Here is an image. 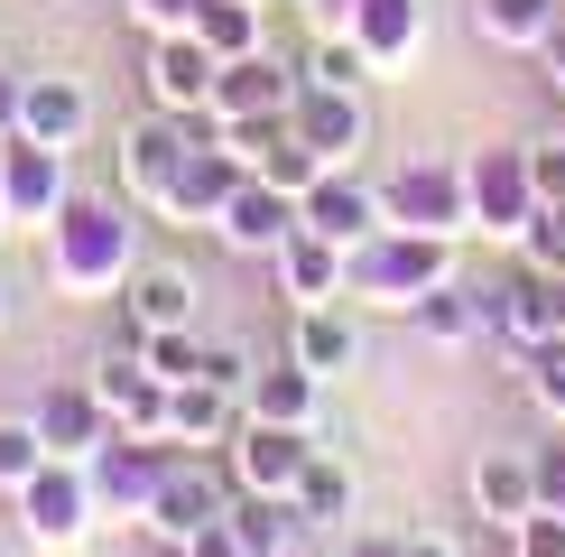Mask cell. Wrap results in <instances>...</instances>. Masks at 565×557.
<instances>
[{"mask_svg": "<svg viewBox=\"0 0 565 557\" xmlns=\"http://www.w3.org/2000/svg\"><path fill=\"white\" fill-rule=\"evenodd\" d=\"M139 270V223L121 196H65L56 223H46V278H56L65 297H111L130 288Z\"/></svg>", "mask_w": 565, "mask_h": 557, "instance_id": "6da1fadb", "label": "cell"}, {"mask_svg": "<svg viewBox=\"0 0 565 557\" xmlns=\"http://www.w3.org/2000/svg\"><path fill=\"white\" fill-rule=\"evenodd\" d=\"M445 278H455V242L408 232V223H381L343 251V297H362V307H417Z\"/></svg>", "mask_w": 565, "mask_h": 557, "instance_id": "7a4b0ae2", "label": "cell"}, {"mask_svg": "<svg viewBox=\"0 0 565 557\" xmlns=\"http://www.w3.org/2000/svg\"><path fill=\"white\" fill-rule=\"evenodd\" d=\"M381 223L436 232V242H463L473 232V186H463V158H408L398 177H381Z\"/></svg>", "mask_w": 565, "mask_h": 557, "instance_id": "3957f363", "label": "cell"}, {"mask_svg": "<svg viewBox=\"0 0 565 557\" xmlns=\"http://www.w3.org/2000/svg\"><path fill=\"white\" fill-rule=\"evenodd\" d=\"M10 502H19V529H29V548H84V539H93V521H103V502H93L84 464H65V455H46Z\"/></svg>", "mask_w": 565, "mask_h": 557, "instance_id": "277c9868", "label": "cell"}, {"mask_svg": "<svg viewBox=\"0 0 565 557\" xmlns=\"http://www.w3.org/2000/svg\"><path fill=\"white\" fill-rule=\"evenodd\" d=\"M463 186H473V232H491V242H510L520 251L529 242V223H537V177H529V139L520 149H473L463 158Z\"/></svg>", "mask_w": 565, "mask_h": 557, "instance_id": "5b68a950", "label": "cell"}, {"mask_svg": "<svg viewBox=\"0 0 565 557\" xmlns=\"http://www.w3.org/2000/svg\"><path fill=\"white\" fill-rule=\"evenodd\" d=\"M177 455H185V446H168V437H121V428H111L103 446L84 455V483H93V502H103V511L149 521V502H158V483H168Z\"/></svg>", "mask_w": 565, "mask_h": 557, "instance_id": "8992f818", "label": "cell"}, {"mask_svg": "<svg viewBox=\"0 0 565 557\" xmlns=\"http://www.w3.org/2000/svg\"><path fill=\"white\" fill-rule=\"evenodd\" d=\"M288 130L324 158V168H352V158L371 149V103H362V84H306V75H297Z\"/></svg>", "mask_w": 565, "mask_h": 557, "instance_id": "52a82bcc", "label": "cell"}, {"mask_svg": "<svg viewBox=\"0 0 565 557\" xmlns=\"http://www.w3.org/2000/svg\"><path fill=\"white\" fill-rule=\"evenodd\" d=\"M482 325L501 344H520V354H537V344L565 335V278L556 270H510L482 288Z\"/></svg>", "mask_w": 565, "mask_h": 557, "instance_id": "ba28073f", "label": "cell"}, {"mask_svg": "<svg viewBox=\"0 0 565 557\" xmlns=\"http://www.w3.org/2000/svg\"><path fill=\"white\" fill-rule=\"evenodd\" d=\"M306 464H316V428H278V418H242V428H232V483H242V493L297 502Z\"/></svg>", "mask_w": 565, "mask_h": 557, "instance_id": "9c48e42d", "label": "cell"}, {"mask_svg": "<svg viewBox=\"0 0 565 557\" xmlns=\"http://www.w3.org/2000/svg\"><path fill=\"white\" fill-rule=\"evenodd\" d=\"M204 122H214V112H204ZM242 177H250V158L232 149L223 130H204L195 149H185V168L168 177V196H158V214H168V223H214L223 204H232V186H242Z\"/></svg>", "mask_w": 565, "mask_h": 557, "instance_id": "30bf717a", "label": "cell"}, {"mask_svg": "<svg viewBox=\"0 0 565 557\" xmlns=\"http://www.w3.org/2000/svg\"><path fill=\"white\" fill-rule=\"evenodd\" d=\"M214 130L204 112H149L139 130H121V186H130V204H158L168 196V177L185 168V149Z\"/></svg>", "mask_w": 565, "mask_h": 557, "instance_id": "8fae6325", "label": "cell"}, {"mask_svg": "<svg viewBox=\"0 0 565 557\" xmlns=\"http://www.w3.org/2000/svg\"><path fill=\"white\" fill-rule=\"evenodd\" d=\"M75 149H46V139H0V196H10V223H56V204L75 196Z\"/></svg>", "mask_w": 565, "mask_h": 557, "instance_id": "7c38bea8", "label": "cell"}, {"mask_svg": "<svg viewBox=\"0 0 565 557\" xmlns=\"http://www.w3.org/2000/svg\"><path fill=\"white\" fill-rule=\"evenodd\" d=\"M168 390L177 381H158V371L139 362V344H111V354L93 362V400L111 409L121 437H168Z\"/></svg>", "mask_w": 565, "mask_h": 557, "instance_id": "4fadbf2b", "label": "cell"}, {"mask_svg": "<svg viewBox=\"0 0 565 557\" xmlns=\"http://www.w3.org/2000/svg\"><path fill=\"white\" fill-rule=\"evenodd\" d=\"M288 93H297V65H278L269 46L260 56H232L214 65V130H242V122H288Z\"/></svg>", "mask_w": 565, "mask_h": 557, "instance_id": "5bb4252c", "label": "cell"}, {"mask_svg": "<svg viewBox=\"0 0 565 557\" xmlns=\"http://www.w3.org/2000/svg\"><path fill=\"white\" fill-rule=\"evenodd\" d=\"M343 38L362 46L371 75H398L427 46V0H343Z\"/></svg>", "mask_w": 565, "mask_h": 557, "instance_id": "9a60e30c", "label": "cell"}, {"mask_svg": "<svg viewBox=\"0 0 565 557\" xmlns=\"http://www.w3.org/2000/svg\"><path fill=\"white\" fill-rule=\"evenodd\" d=\"M223 511H232L223 474H214L204 455H177V464H168V483H158V502H149V529H158L168 548H185L204 521H223Z\"/></svg>", "mask_w": 565, "mask_h": 557, "instance_id": "2e32d148", "label": "cell"}, {"mask_svg": "<svg viewBox=\"0 0 565 557\" xmlns=\"http://www.w3.org/2000/svg\"><path fill=\"white\" fill-rule=\"evenodd\" d=\"M288 232H297V196H278L269 177H242V186H232V204L214 214V242L223 251H250V261H278Z\"/></svg>", "mask_w": 565, "mask_h": 557, "instance_id": "e0dca14e", "label": "cell"}, {"mask_svg": "<svg viewBox=\"0 0 565 557\" xmlns=\"http://www.w3.org/2000/svg\"><path fill=\"white\" fill-rule=\"evenodd\" d=\"M297 223L352 251V242H362V232H381V186H362L352 168H324V177H316V186H306V196H297Z\"/></svg>", "mask_w": 565, "mask_h": 557, "instance_id": "ac0fdd59", "label": "cell"}, {"mask_svg": "<svg viewBox=\"0 0 565 557\" xmlns=\"http://www.w3.org/2000/svg\"><path fill=\"white\" fill-rule=\"evenodd\" d=\"M149 103L158 112H204L214 103V46H204L195 29L149 38Z\"/></svg>", "mask_w": 565, "mask_h": 557, "instance_id": "d6986e66", "label": "cell"}, {"mask_svg": "<svg viewBox=\"0 0 565 557\" xmlns=\"http://www.w3.org/2000/svg\"><path fill=\"white\" fill-rule=\"evenodd\" d=\"M473 511L491 529H520L537 511V446H482L473 455Z\"/></svg>", "mask_w": 565, "mask_h": 557, "instance_id": "ffe728a7", "label": "cell"}, {"mask_svg": "<svg viewBox=\"0 0 565 557\" xmlns=\"http://www.w3.org/2000/svg\"><path fill=\"white\" fill-rule=\"evenodd\" d=\"M29 418H38V437H46V455H65V464H84V455L111 437V409L93 400V381H56Z\"/></svg>", "mask_w": 565, "mask_h": 557, "instance_id": "44dd1931", "label": "cell"}, {"mask_svg": "<svg viewBox=\"0 0 565 557\" xmlns=\"http://www.w3.org/2000/svg\"><path fill=\"white\" fill-rule=\"evenodd\" d=\"M121 307H130V316H121V344L158 335V325H195V270H177V261H139Z\"/></svg>", "mask_w": 565, "mask_h": 557, "instance_id": "7402d4cb", "label": "cell"}, {"mask_svg": "<svg viewBox=\"0 0 565 557\" xmlns=\"http://www.w3.org/2000/svg\"><path fill=\"white\" fill-rule=\"evenodd\" d=\"M84 130H93V93H84L75 75H29V93H19V139L75 149Z\"/></svg>", "mask_w": 565, "mask_h": 557, "instance_id": "603a6c76", "label": "cell"}, {"mask_svg": "<svg viewBox=\"0 0 565 557\" xmlns=\"http://www.w3.org/2000/svg\"><path fill=\"white\" fill-rule=\"evenodd\" d=\"M242 418H278V428H316V418H324V381H316V371H306V362L288 354V362L250 371V390H242Z\"/></svg>", "mask_w": 565, "mask_h": 557, "instance_id": "cb8c5ba5", "label": "cell"}, {"mask_svg": "<svg viewBox=\"0 0 565 557\" xmlns=\"http://www.w3.org/2000/svg\"><path fill=\"white\" fill-rule=\"evenodd\" d=\"M278 288L297 297V307H334L343 297V242H324V232H288L278 242Z\"/></svg>", "mask_w": 565, "mask_h": 557, "instance_id": "d4e9b609", "label": "cell"}, {"mask_svg": "<svg viewBox=\"0 0 565 557\" xmlns=\"http://www.w3.org/2000/svg\"><path fill=\"white\" fill-rule=\"evenodd\" d=\"M232 428H242V390H214V381L168 390V446H232Z\"/></svg>", "mask_w": 565, "mask_h": 557, "instance_id": "484cf974", "label": "cell"}, {"mask_svg": "<svg viewBox=\"0 0 565 557\" xmlns=\"http://www.w3.org/2000/svg\"><path fill=\"white\" fill-rule=\"evenodd\" d=\"M473 29L491 46H547L565 29V0H473Z\"/></svg>", "mask_w": 565, "mask_h": 557, "instance_id": "4316f807", "label": "cell"}, {"mask_svg": "<svg viewBox=\"0 0 565 557\" xmlns=\"http://www.w3.org/2000/svg\"><path fill=\"white\" fill-rule=\"evenodd\" d=\"M195 38L214 46V65H232V56H260V46H269V19H260V0H204Z\"/></svg>", "mask_w": 565, "mask_h": 557, "instance_id": "83f0119b", "label": "cell"}, {"mask_svg": "<svg viewBox=\"0 0 565 557\" xmlns=\"http://www.w3.org/2000/svg\"><path fill=\"white\" fill-rule=\"evenodd\" d=\"M408 316H417V335H427V344H473V335H491V325H482V288H463V278L427 288Z\"/></svg>", "mask_w": 565, "mask_h": 557, "instance_id": "f1b7e54d", "label": "cell"}, {"mask_svg": "<svg viewBox=\"0 0 565 557\" xmlns=\"http://www.w3.org/2000/svg\"><path fill=\"white\" fill-rule=\"evenodd\" d=\"M297 521H306V511L278 502V493H242V502H232V529H242L250 557H288L297 548Z\"/></svg>", "mask_w": 565, "mask_h": 557, "instance_id": "f546056e", "label": "cell"}, {"mask_svg": "<svg viewBox=\"0 0 565 557\" xmlns=\"http://www.w3.org/2000/svg\"><path fill=\"white\" fill-rule=\"evenodd\" d=\"M297 362L316 371V381L352 371V316L343 307H297Z\"/></svg>", "mask_w": 565, "mask_h": 557, "instance_id": "4dcf8cb0", "label": "cell"}, {"mask_svg": "<svg viewBox=\"0 0 565 557\" xmlns=\"http://www.w3.org/2000/svg\"><path fill=\"white\" fill-rule=\"evenodd\" d=\"M297 511H306V521H324V529H343V521H352V474H343L324 446H316V464L297 474Z\"/></svg>", "mask_w": 565, "mask_h": 557, "instance_id": "1f68e13d", "label": "cell"}, {"mask_svg": "<svg viewBox=\"0 0 565 557\" xmlns=\"http://www.w3.org/2000/svg\"><path fill=\"white\" fill-rule=\"evenodd\" d=\"M250 177H269V186H278V196H306V186H316V177H324V158H316V149H306V139H297L288 122H278V139H269V149H260V158H250Z\"/></svg>", "mask_w": 565, "mask_h": 557, "instance_id": "d6a6232c", "label": "cell"}, {"mask_svg": "<svg viewBox=\"0 0 565 557\" xmlns=\"http://www.w3.org/2000/svg\"><path fill=\"white\" fill-rule=\"evenodd\" d=\"M139 362H149L158 381H195L204 335H195V325H158V335H139Z\"/></svg>", "mask_w": 565, "mask_h": 557, "instance_id": "836d02e7", "label": "cell"}, {"mask_svg": "<svg viewBox=\"0 0 565 557\" xmlns=\"http://www.w3.org/2000/svg\"><path fill=\"white\" fill-rule=\"evenodd\" d=\"M46 464V437H38V418H0V493H19Z\"/></svg>", "mask_w": 565, "mask_h": 557, "instance_id": "e575fe53", "label": "cell"}, {"mask_svg": "<svg viewBox=\"0 0 565 557\" xmlns=\"http://www.w3.org/2000/svg\"><path fill=\"white\" fill-rule=\"evenodd\" d=\"M529 400H537V418H547V428H565V335L529 354Z\"/></svg>", "mask_w": 565, "mask_h": 557, "instance_id": "d590c367", "label": "cell"}, {"mask_svg": "<svg viewBox=\"0 0 565 557\" xmlns=\"http://www.w3.org/2000/svg\"><path fill=\"white\" fill-rule=\"evenodd\" d=\"M520 261H529V270H556V278H565V204H537V223H529Z\"/></svg>", "mask_w": 565, "mask_h": 557, "instance_id": "8d00e7d4", "label": "cell"}, {"mask_svg": "<svg viewBox=\"0 0 565 557\" xmlns=\"http://www.w3.org/2000/svg\"><path fill=\"white\" fill-rule=\"evenodd\" d=\"M362 75H371V65H362V46H352L343 29H334V38H324V46H316V56H306V84H362Z\"/></svg>", "mask_w": 565, "mask_h": 557, "instance_id": "74e56055", "label": "cell"}, {"mask_svg": "<svg viewBox=\"0 0 565 557\" xmlns=\"http://www.w3.org/2000/svg\"><path fill=\"white\" fill-rule=\"evenodd\" d=\"M510 557H565V511H547L537 502L520 529H510Z\"/></svg>", "mask_w": 565, "mask_h": 557, "instance_id": "f35d334b", "label": "cell"}, {"mask_svg": "<svg viewBox=\"0 0 565 557\" xmlns=\"http://www.w3.org/2000/svg\"><path fill=\"white\" fill-rule=\"evenodd\" d=\"M250 371H260V362H250L242 344H204V362H195V381H214V390H250Z\"/></svg>", "mask_w": 565, "mask_h": 557, "instance_id": "ab89813d", "label": "cell"}, {"mask_svg": "<svg viewBox=\"0 0 565 557\" xmlns=\"http://www.w3.org/2000/svg\"><path fill=\"white\" fill-rule=\"evenodd\" d=\"M529 177H537V204H565V139H529Z\"/></svg>", "mask_w": 565, "mask_h": 557, "instance_id": "60d3db41", "label": "cell"}, {"mask_svg": "<svg viewBox=\"0 0 565 557\" xmlns=\"http://www.w3.org/2000/svg\"><path fill=\"white\" fill-rule=\"evenodd\" d=\"M195 10H204V0H130V19H139L149 38H168V29H195Z\"/></svg>", "mask_w": 565, "mask_h": 557, "instance_id": "b9f144b4", "label": "cell"}, {"mask_svg": "<svg viewBox=\"0 0 565 557\" xmlns=\"http://www.w3.org/2000/svg\"><path fill=\"white\" fill-rule=\"evenodd\" d=\"M177 557H250V548H242V529H232V511H223V521H204Z\"/></svg>", "mask_w": 565, "mask_h": 557, "instance_id": "7bdbcfd3", "label": "cell"}, {"mask_svg": "<svg viewBox=\"0 0 565 557\" xmlns=\"http://www.w3.org/2000/svg\"><path fill=\"white\" fill-rule=\"evenodd\" d=\"M537 502L565 511V446H537Z\"/></svg>", "mask_w": 565, "mask_h": 557, "instance_id": "ee69618b", "label": "cell"}, {"mask_svg": "<svg viewBox=\"0 0 565 557\" xmlns=\"http://www.w3.org/2000/svg\"><path fill=\"white\" fill-rule=\"evenodd\" d=\"M398 557H463L445 529H398Z\"/></svg>", "mask_w": 565, "mask_h": 557, "instance_id": "f6af8a7d", "label": "cell"}, {"mask_svg": "<svg viewBox=\"0 0 565 557\" xmlns=\"http://www.w3.org/2000/svg\"><path fill=\"white\" fill-rule=\"evenodd\" d=\"M19 93H29V75H19V65H0V139L19 130Z\"/></svg>", "mask_w": 565, "mask_h": 557, "instance_id": "bcb514c9", "label": "cell"}, {"mask_svg": "<svg viewBox=\"0 0 565 557\" xmlns=\"http://www.w3.org/2000/svg\"><path fill=\"white\" fill-rule=\"evenodd\" d=\"M537 56H547V93H556V103H565V29H556L547 46H537Z\"/></svg>", "mask_w": 565, "mask_h": 557, "instance_id": "7dc6e473", "label": "cell"}, {"mask_svg": "<svg viewBox=\"0 0 565 557\" xmlns=\"http://www.w3.org/2000/svg\"><path fill=\"white\" fill-rule=\"evenodd\" d=\"M343 557H398V539H352Z\"/></svg>", "mask_w": 565, "mask_h": 557, "instance_id": "c3c4849f", "label": "cell"}, {"mask_svg": "<svg viewBox=\"0 0 565 557\" xmlns=\"http://www.w3.org/2000/svg\"><path fill=\"white\" fill-rule=\"evenodd\" d=\"M0 325H10V288H0Z\"/></svg>", "mask_w": 565, "mask_h": 557, "instance_id": "681fc988", "label": "cell"}, {"mask_svg": "<svg viewBox=\"0 0 565 557\" xmlns=\"http://www.w3.org/2000/svg\"><path fill=\"white\" fill-rule=\"evenodd\" d=\"M0 232H10V196H0Z\"/></svg>", "mask_w": 565, "mask_h": 557, "instance_id": "f907efd6", "label": "cell"}, {"mask_svg": "<svg viewBox=\"0 0 565 557\" xmlns=\"http://www.w3.org/2000/svg\"><path fill=\"white\" fill-rule=\"evenodd\" d=\"M288 557H306V548H288Z\"/></svg>", "mask_w": 565, "mask_h": 557, "instance_id": "816d5d0a", "label": "cell"}]
</instances>
